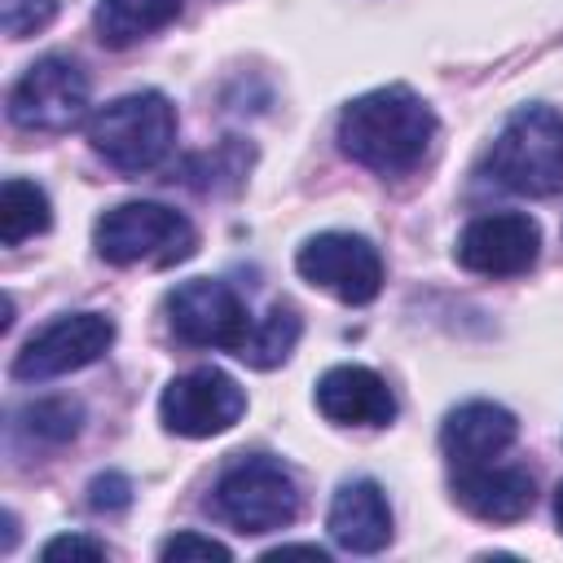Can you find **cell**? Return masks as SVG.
Returning <instances> with one entry per match:
<instances>
[{"label": "cell", "instance_id": "6da1fadb", "mask_svg": "<svg viewBox=\"0 0 563 563\" xmlns=\"http://www.w3.org/2000/svg\"><path fill=\"white\" fill-rule=\"evenodd\" d=\"M334 136L352 163L378 176H405L427 158L435 141V110L413 88L387 84L352 97L339 114Z\"/></svg>", "mask_w": 563, "mask_h": 563}, {"label": "cell", "instance_id": "7a4b0ae2", "mask_svg": "<svg viewBox=\"0 0 563 563\" xmlns=\"http://www.w3.org/2000/svg\"><path fill=\"white\" fill-rule=\"evenodd\" d=\"M484 167L510 194H523V198L563 194V110L519 106L501 123Z\"/></svg>", "mask_w": 563, "mask_h": 563}, {"label": "cell", "instance_id": "3957f363", "mask_svg": "<svg viewBox=\"0 0 563 563\" xmlns=\"http://www.w3.org/2000/svg\"><path fill=\"white\" fill-rule=\"evenodd\" d=\"M172 141H176V106L154 88L114 97V101L97 106L88 119L92 154L128 176L158 167L167 158Z\"/></svg>", "mask_w": 563, "mask_h": 563}, {"label": "cell", "instance_id": "277c9868", "mask_svg": "<svg viewBox=\"0 0 563 563\" xmlns=\"http://www.w3.org/2000/svg\"><path fill=\"white\" fill-rule=\"evenodd\" d=\"M211 510L233 532L264 537V532H277V528L295 523V515H299V484H295L290 466H282L277 457H260V453L255 457H238L216 479Z\"/></svg>", "mask_w": 563, "mask_h": 563}, {"label": "cell", "instance_id": "5b68a950", "mask_svg": "<svg viewBox=\"0 0 563 563\" xmlns=\"http://www.w3.org/2000/svg\"><path fill=\"white\" fill-rule=\"evenodd\" d=\"M92 246L106 264H180L194 255V224L163 202H119L92 224Z\"/></svg>", "mask_w": 563, "mask_h": 563}, {"label": "cell", "instance_id": "8992f818", "mask_svg": "<svg viewBox=\"0 0 563 563\" xmlns=\"http://www.w3.org/2000/svg\"><path fill=\"white\" fill-rule=\"evenodd\" d=\"M88 114V75L79 62L35 57L9 88V123L22 132H70Z\"/></svg>", "mask_w": 563, "mask_h": 563}, {"label": "cell", "instance_id": "52a82bcc", "mask_svg": "<svg viewBox=\"0 0 563 563\" xmlns=\"http://www.w3.org/2000/svg\"><path fill=\"white\" fill-rule=\"evenodd\" d=\"M167 325L189 347H220L238 356L255 330V317L246 312V299L229 282L194 277L167 295Z\"/></svg>", "mask_w": 563, "mask_h": 563}, {"label": "cell", "instance_id": "ba28073f", "mask_svg": "<svg viewBox=\"0 0 563 563\" xmlns=\"http://www.w3.org/2000/svg\"><path fill=\"white\" fill-rule=\"evenodd\" d=\"M295 268L303 282L321 286L343 303H369L383 290V255L361 233H343V229L312 233L295 251Z\"/></svg>", "mask_w": 563, "mask_h": 563}, {"label": "cell", "instance_id": "9c48e42d", "mask_svg": "<svg viewBox=\"0 0 563 563\" xmlns=\"http://www.w3.org/2000/svg\"><path fill=\"white\" fill-rule=\"evenodd\" d=\"M110 343H114V321L106 312H66L22 343L9 374L18 383H44V378H57V374L101 361L110 352Z\"/></svg>", "mask_w": 563, "mask_h": 563}, {"label": "cell", "instance_id": "30bf717a", "mask_svg": "<svg viewBox=\"0 0 563 563\" xmlns=\"http://www.w3.org/2000/svg\"><path fill=\"white\" fill-rule=\"evenodd\" d=\"M246 413V391L216 365L189 369L180 378H172L158 396V418L172 435L185 440H207L229 431L238 418Z\"/></svg>", "mask_w": 563, "mask_h": 563}, {"label": "cell", "instance_id": "8fae6325", "mask_svg": "<svg viewBox=\"0 0 563 563\" xmlns=\"http://www.w3.org/2000/svg\"><path fill=\"white\" fill-rule=\"evenodd\" d=\"M537 255H541V229L523 211H488V216H475L457 233V246H453V260L466 273H479V277H515V273H528L537 264Z\"/></svg>", "mask_w": 563, "mask_h": 563}, {"label": "cell", "instance_id": "7c38bea8", "mask_svg": "<svg viewBox=\"0 0 563 563\" xmlns=\"http://www.w3.org/2000/svg\"><path fill=\"white\" fill-rule=\"evenodd\" d=\"M449 493L466 515L484 523H515L537 506V479L523 466H493V462L453 466Z\"/></svg>", "mask_w": 563, "mask_h": 563}, {"label": "cell", "instance_id": "4fadbf2b", "mask_svg": "<svg viewBox=\"0 0 563 563\" xmlns=\"http://www.w3.org/2000/svg\"><path fill=\"white\" fill-rule=\"evenodd\" d=\"M312 400L334 427H387L396 418V396L387 378L365 365H330L317 378Z\"/></svg>", "mask_w": 563, "mask_h": 563}, {"label": "cell", "instance_id": "5bb4252c", "mask_svg": "<svg viewBox=\"0 0 563 563\" xmlns=\"http://www.w3.org/2000/svg\"><path fill=\"white\" fill-rule=\"evenodd\" d=\"M515 435H519L515 413L493 400H466V405L449 409L440 422V449L453 466L493 462L497 453H506L515 444Z\"/></svg>", "mask_w": 563, "mask_h": 563}, {"label": "cell", "instance_id": "9a60e30c", "mask_svg": "<svg viewBox=\"0 0 563 563\" xmlns=\"http://www.w3.org/2000/svg\"><path fill=\"white\" fill-rule=\"evenodd\" d=\"M330 541L352 554H378L391 541V506L374 479H347L339 484L330 515H325Z\"/></svg>", "mask_w": 563, "mask_h": 563}, {"label": "cell", "instance_id": "2e32d148", "mask_svg": "<svg viewBox=\"0 0 563 563\" xmlns=\"http://www.w3.org/2000/svg\"><path fill=\"white\" fill-rule=\"evenodd\" d=\"M180 4L185 0H101L92 13V26L106 48H128V44L163 31L167 22H176Z\"/></svg>", "mask_w": 563, "mask_h": 563}, {"label": "cell", "instance_id": "e0dca14e", "mask_svg": "<svg viewBox=\"0 0 563 563\" xmlns=\"http://www.w3.org/2000/svg\"><path fill=\"white\" fill-rule=\"evenodd\" d=\"M48 224H53L48 194H44L35 180L9 176L4 189H0V242H4V246H22L26 238L44 233Z\"/></svg>", "mask_w": 563, "mask_h": 563}, {"label": "cell", "instance_id": "ac0fdd59", "mask_svg": "<svg viewBox=\"0 0 563 563\" xmlns=\"http://www.w3.org/2000/svg\"><path fill=\"white\" fill-rule=\"evenodd\" d=\"M299 334H303L299 312H295L290 303H273V308L255 321V330H251V339L242 343L238 361H246L251 369H273V365H282V361L295 352Z\"/></svg>", "mask_w": 563, "mask_h": 563}, {"label": "cell", "instance_id": "d6986e66", "mask_svg": "<svg viewBox=\"0 0 563 563\" xmlns=\"http://www.w3.org/2000/svg\"><path fill=\"white\" fill-rule=\"evenodd\" d=\"M84 427V405L70 396H44L13 413V435H26L31 444H66Z\"/></svg>", "mask_w": 563, "mask_h": 563}, {"label": "cell", "instance_id": "ffe728a7", "mask_svg": "<svg viewBox=\"0 0 563 563\" xmlns=\"http://www.w3.org/2000/svg\"><path fill=\"white\" fill-rule=\"evenodd\" d=\"M53 13H57V0H0V26L13 40L35 35L40 26H48Z\"/></svg>", "mask_w": 563, "mask_h": 563}, {"label": "cell", "instance_id": "44dd1931", "mask_svg": "<svg viewBox=\"0 0 563 563\" xmlns=\"http://www.w3.org/2000/svg\"><path fill=\"white\" fill-rule=\"evenodd\" d=\"M158 559H176V563H185V559H216V563H229V545H220V541H211V537H202V532H176V537H167L163 545H158Z\"/></svg>", "mask_w": 563, "mask_h": 563}, {"label": "cell", "instance_id": "7402d4cb", "mask_svg": "<svg viewBox=\"0 0 563 563\" xmlns=\"http://www.w3.org/2000/svg\"><path fill=\"white\" fill-rule=\"evenodd\" d=\"M132 501V484L119 475V471H106V475H97L92 484H88V506L97 510V515H114V510H123Z\"/></svg>", "mask_w": 563, "mask_h": 563}, {"label": "cell", "instance_id": "603a6c76", "mask_svg": "<svg viewBox=\"0 0 563 563\" xmlns=\"http://www.w3.org/2000/svg\"><path fill=\"white\" fill-rule=\"evenodd\" d=\"M44 559H106V545L101 541H92V537H53V541H44V550H40Z\"/></svg>", "mask_w": 563, "mask_h": 563}, {"label": "cell", "instance_id": "cb8c5ba5", "mask_svg": "<svg viewBox=\"0 0 563 563\" xmlns=\"http://www.w3.org/2000/svg\"><path fill=\"white\" fill-rule=\"evenodd\" d=\"M286 554H308V559H317V563L325 559V550H321V545H277V550H268L264 559H286Z\"/></svg>", "mask_w": 563, "mask_h": 563}, {"label": "cell", "instance_id": "d4e9b609", "mask_svg": "<svg viewBox=\"0 0 563 563\" xmlns=\"http://www.w3.org/2000/svg\"><path fill=\"white\" fill-rule=\"evenodd\" d=\"M554 523H559V532H563V484L554 488Z\"/></svg>", "mask_w": 563, "mask_h": 563}]
</instances>
